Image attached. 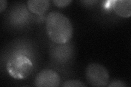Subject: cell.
<instances>
[{
  "instance_id": "5",
  "label": "cell",
  "mask_w": 131,
  "mask_h": 87,
  "mask_svg": "<svg viewBox=\"0 0 131 87\" xmlns=\"http://www.w3.org/2000/svg\"><path fill=\"white\" fill-rule=\"evenodd\" d=\"M113 7L114 11L122 18H129L131 15L130 0H115L113 1Z\"/></svg>"
},
{
  "instance_id": "10",
  "label": "cell",
  "mask_w": 131,
  "mask_h": 87,
  "mask_svg": "<svg viewBox=\"0 0 131 87\" xmlns=\"http://www.w3.org/2000/svg\"><path fill=\"white\" fill-rule=\"evenodd\" d=\"M7 6V1L6 0H0V13L6 9Z\"/></svg>"
},
{
  "instance_id": "2",
  "label": "cell",
  "mask_w": 131,
  "mask_h": 87,
  "mask_svg": "<svg viewBox=\"0 0 131 87\" xmlns=\"http://www.w3.org/2000/svg\"><path fill=\"white\" fill-rule=\"evenodd\" d=\"M6 69L7 72L12 78L23 80L30 76L34 70V65L26 56L19 55L8 61Z\"/></svg>"
},
{
  "instance_id": "1",
  "label": "cell",
  "mask_w": 131,
  "mask_h": 87,
  "mask_svg": "<svg viewBox=\"0 0 131 87\" xmlns=\"http://www.w3.org/2000/svg\"><path fill=\"white\" fill-rule=\"evenodd\" d=\"M46 28L49 38L54 43L64 44L72 38L73 27L72 22L60 11H53L48 15Z\"/></svg>"
},
{
  "instance_id": "7",
  "label": "cell",
  "mask_w": 131,
  "mask_h": 87,
  "mask_svg": "<svg viewBox=\"0 0 131 87\" xmlns=\"http://www.w3.org/2000/svg\"><path fill=\"white\" fill-rule=\"evenodd\" d=\"M63 87H86L83 82L77 80H71L65 81L62 85Z\"/></svg>"
},
{
  "instance_id": "8",
  "label": "cell",
  "mask_w": 131,
  "mask_h": 87,
  "mask_svg": "<svg viewBox=\"0 0 131 87\" xmlns=\"http://www.w3.org/2000/svg\"><path fill=\"white\" fill-rule=\"evenodd\" d=\"M72 2V0H54L52 1L53 3L55 6L60 8L67 7Z\"/></svg>"
},
{
  "instance_id": "4",
  "label": "cell",
  "mask_w": 131,
  "mask_h": 87,
  "mask_svg": "<svg viewBox=\"0 0 131 87\" xmlns=\"http://www.w3.org/2000/svg\"><path fill=\"white\" fill-rule=\"evenodd\" d=\"M60 83V77L52 69H44L36 76L34 84L38 87H57Z\"/></svg>"
},
{
  "instance_id": "9",
  "label": "cell",
  "mask_w": 131,
  "mask_h": 87,
  "mask_svg": "<svg viewBox=\"0 0 131 87\" xmlns=\"http://www.w3.org/2000/svg\"><path fill=\"white\" fill-rule=\"evenodd\" d=\"M109 87H126L127 85L120 80H114L110 83L108 85Z\"/></svg>"
},
{
  "instance_id": "3",
  "label": "cell",
  "mask_w": 131,
  "mask_h": 87,
  "mask_svg": "<svg viewBox=\"0 0 131 87\" xmlns=\"http://www.w3.org/2000/svg\"><path fill=\"white\" fill-rule=\"evenodd\" d=\"M85 78L88 83L92 86H106L109 83V74L107 69L98 63H92L87 66Z\"/></svg>"
},
{
  "instance_id": "6",
  "label": "cell",
  "mask_w": 131,
  "mask_h": 87,
  "mask_svg": "<svg viewBox=\"0 0 131 87\" xmlns=\"http://www.w3.org/2000/svg\"><path fill=\"white\" fill-rule=\"evenodd\" d=\"M50 5L49 0H29L27 1L28 10L32 13L38 15L46 13Z\"/></svg>"
}]
</instances>
